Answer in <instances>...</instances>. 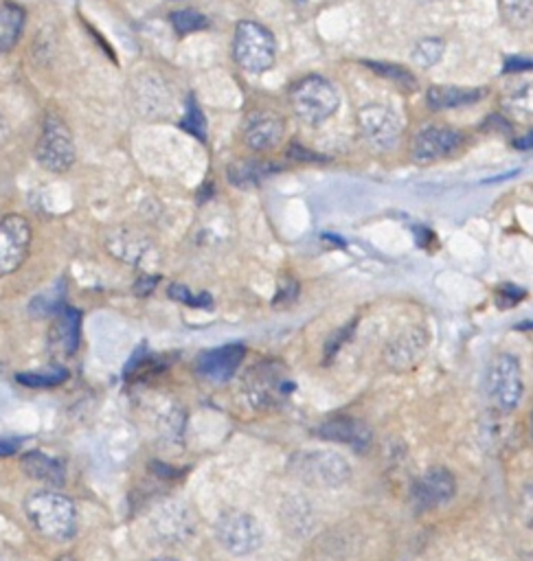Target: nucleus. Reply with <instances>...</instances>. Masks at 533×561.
I'll list each match as a JSON object with an SVG mask.
<instances>
[{
  "label": "nucleus",
  "mask_w": 533,
  "mask_h": 561,
  "mask_svg": "<svg viewBox=\"0 0 533 561\" xmlns=\"http://www.w3.org/2000/svg\"><path fill=\"white\" fill-rule=\"evenodd\" d=\"M22 469L26 471V476L42 480L46 484H61L66 478V471L61 467L59 460L42 454V451H29L22 456Z\"/></svg>",
  "instance_id": "nucleus-16"
},
{
  "label": "nucleus",
  "mask_w": 533,
  "mask_h": 561,
  "mask_svg": "<svg viewBox=\"0 0 533 561\" xmlns=\"http://www.w3.org/2000/svg\"><path fill=\"white\" fill-rule=\"evenodd\" d=\"M443 50H445L443 39H439V37H426V39H421V42L415 46V50H412V61H415L417 66H421V68H430V66H434V64L441 59Z\"/></svg>",
  "instance_id": "nucleus-21"
},
{
  "label": "nucleus",
  "mask_w": 533,
  "mask_h": 561,
  "mask_svg": "<svg viewBox=\"0 0 533 561\" xmlns=\"http://www.w3.org/2000/svg\"><path fill=\"white\" fill-rule=\"evenodd\" d=\"M300 2H303V0H300Z\"/></svg>",
  "instance_id": "nucleus-38"
},
{
  "label": "nucleus",
  "mask_w": 533,
  "mask_h": 561,
  "mask_svg": "<svg viewBox=\"0 0 533 561\" xmlns=\"http://www.w3.org/2000/svg\"><path fill=\"white\" fill-rule=\"evenodd\" d=\"M0 24H2L0 26V44H2V50H9L15 46L20 33H22L24 11L18 4L4 2L0 9Z\"/></svg>",
  "instance_id": "nucleus-18"
},
{
  "label": "nucleus",
  "mask_w": 533,
  "mask_h": 561,
  "mask_svg": "<svg viewBox=\"0 0 533 561\" xmlns=\"http://www.w3.org/2000/svg\"><path fill=\"white\" fill-rule=\"evenodd\" d=\"M368 68H373L375 72H379L382 77L399 83V85H406V88H415V77L401 68V66H393V64H377V61H366Z\"/></svg>",
  "instance_id": "nucleus-26"
},
{
  "label": "nucleus",
  "mask_w": 533,
  "mask_h": 561,
  "mask_svg": "<svg viewBox=\"0 0 533 561\" xmlns=\"http://www.w3.org/2000/svg\"><path fill=\"white\" fill-rule=\"evenodd\" d=\"M272 171H274L272 164H263V162H254V160H243V162L230 164L228 178H230V182L235 186H248V184H259Z\"/></svg>",
  "instance_id": "nucleus-19"
},
{
  "label": "nucleus",
  "mask_w": 533,
  "mask_h": 561,
  "mask_svg": "<svg viewBox=\"0 0 533 561\" xmlns=\"http://www.w3.org/2000/svg\"><path fill=\"white\" fill-rule=\"evenodd\" d=\"M318 434L322 438L347 443L353 449H364L371 443V430L362 421H358V419H331V421H325L318 427Z\"/></svg>",
  "instance_id": "nucleus-14"
},
{
  "label": "nucleus",
  "mask_w": 533,
  "mask_h": 561,
  "mask_svg": "<svg viewBox=\"0 0 533 561\" xmlns=\"http://www.w3.org/2000/svg\"><path fill=\"white\" fill-rule=\"evenodd\" d=\"M483 88H458V85H434L428 90V105L434 110H450L480 101Z\"/></svg>",
  "instance_id": "nucleus-15"
},
{
  "label": "nucleus",
  "mask_w": 533,
  "mask_h": 561,
  "mask_svg": "<svg viewBox=\"0 0 533 561\" xmlns=\"http://www.w3.org/2000/svg\"><path fill=\"white\" fill-rule=\"evenodd\" d=\"M290 103L303 123L320 125L338 110L340 94L329 79L309 75L292 88Z\"/></svg>",
  "instance_id": "nucleus-2"
},
{
  "label": "nucleus",
  "mask_w": 533,
  "mask_h": 561,
  "mask_svg": "<svg viewBox=\"0 0 533 561\" xmlns=\"http://www.w3.org/2000/svg\"><path fill=\"white\" fill-rule=\"evenodd\" d=\"M35 158L44 169L55 171V173L70 169V164L75 162L72 136L59 118H55V116L46 118L44 131L35 147Z\"/></svg>",
  "instance_id": "nucleus-5"
},
{
  "label": "nucleus",
  "mask_w": 533,
  "mask_h": 561,
  "mask_svg": "<svg viewBox=\"0 0 533 561\" xmlns=\"http://www.w3.org/2000/svg\"><path fill=\"white\" fill-rule=\"evenodd\" d=\"M156 561H173V559H156Z\"/></svg>",
  "instance_id": "nucleus-37"
},
{
  "label": "nucleus",
  "mask_w": 533,
  "mask_h": 561,
  "mask_svg": "<svg viewBox=\"0 0 533 561\" xmlns=\"http://www.w3.org/2000/svg\"><path fill=\"white\" fill-rule=\"evenodd\" d=\"M57 561H77V559H75V557H70V554H64V557H59Z\"/></svg>",
  "instance_id": "nucleus-34"
},
{
  "label": "nucleus",
  "mask_w": 533,
  "mask_h": 561,
  "mask_svg": "<svg viewBox=\"0 0 533 561\" xmlns=\"http://www.w3.org/2000/svg\"><path fill=\"white\" fill-rule=\"evenodd\" d=\"M169 296L180 300V302H184V305H191V307H211V296L208 294L193 296L189 291V287H184V285H171L169 287Z\"/></svg>",
  "instance_id": "nucleus-28"
},
{
  "label": "nucleus",
  "mask_w": 533,
  "mask_h": 561,
  "mask_svg": "<svg viewBox=\"0 0 533 561\" xmlns=\"http://www.w3.org/2000/svg\"><path fill=\"white\" fill-rule=\"evenodd\" d=\"M31 243V226L20 215H7L0 224V272L11 274L15 272Z\"/></svg>",
  "instance_id": "nucleus-8"
},
{
  "label": "nucleus",
  "mask_w": 533,
  "mask_h": 561,
  "mask_svg": "<svg viewBox=\"0 0 533 561\" xmlns=\"http://www.w3.org/2000/svg\"><path fill=\"white\" fill-rule=\"evenodd\" d=\"M300 473H307L309 480L320 484H338L349 476V465H344L338 454L316 451L303 458Z\"/></svg>",
  "instance_id": "nucleus-13"
},
{
  "label": "nucleus",
  "mask_w": 533,
  "mask_h": 561,
  "mask_svg": "<svg viewBox=\"0 0 533 561\" xmlns=\"http://www.w3.org/2000/svg\"><path fill=\"white\" fill-rule=\"evenodd\" d=\"M507 105L515 112H524L533 116V79L518 83L509 94H507Z\"/></svg>",
  "instance_id": "nucleus-25"
},
{
  "label": "nucleus",
  "mask_w": 533,
  "mask_h": 561,
  "mask_svg": "<svg viewBox=\"0 0 533 561\" xmlns=\"http://www.w3.org/2000/svg\"><path fill=\"white\" fill-rule=\"evenodd\" d=\"M33 528L48 539H68L75 533V504L55 491H39L24 502Z\"/></svg>",
  "instance_id": "nucleus-1"
},
{
  "label": "nucleus",
  "mask_w": 533,
  "mask_h": 561,
  "mask_svg": "<svg viewBox=\"0 0 533 561\" xmlns=\"http://www.w3.org/2000/svg\"><path fill=\"white\" fill-rule=\"evenodd\" d=\"M79 324H81V313L72 307H61L55 320V337L61 344L66 353H75L79 344Z\"/></svg>",
  "instance_id": "nucleus-17"
},
{
  "label": "nucleus",
  "mask_w": 533,
  "mask_h": 561,
  "mask_svg": "<svg viewBox=\"0 0 533 561\" xmlns=\"http://www.w3.org/2000/svg\"><path fill=\"white\" fill-rule=\"evenodd\" d=\"M66 377H68V373L59 366H53V368L42 370V373H18L15 375V379L22 386H31V388H50V386L61 383Z\"/></svg>",
  "instance_id": "nucleus-22"
},
{
  "label": "nucleus",
  "mask_w": 533,
  "mask_h": 561,
  "mask_svg": "<svg viewBox=\"0 0 533 561\" xmlns=\"http://www.w3.org/2000/svg\"><path fill=\"white\" fill-rule=\"evenodd\" d=\"M524 511L529 513V517L533 522V486L524 489Z\"/></svg>",
  "instance_id": "nucleus-33"
},
{
  "label": "nucleus",
  "mask_w": 533,
  "mask_h": 561,
  "mask_svg": "<svg viewBox=\"0 0 533 561\" xmlns=\"http://www.w3.org/2000/svg\"><path fill=\"white\" fill-rule=\"evenodd\" d=\"M360 127L362 134L375 145V147H390L401 129L399 118L393 110L382 105H368L360 110Z\"/></svg>",
  "instance_id": "nucleus-10"
},
{
  "label": "nucleus",
  "mask_w": 533,
  "mask_h": 561,
  "mask_svg": "<svg viewBox=\"0 0 533 561\" xmlns=\"http://www.w3.org/2000/svg\"><path fill=\"white\" fill-rule=\"evenodd\" d=\"M452 495H454V478L445 469H430L415 484V502L421 508L443 504Z\"/></svg>",
  "instance_id": "nucleus-12"
},
{
  "label": "nucleus",
  "mask_w": 533,
  "mask_h": 561,
  "mask_svg": "<svg viewBox=\"0 0 533 561\" xmlns=\"http://www.w3.org/2000/svg\"><path fill=\"white\" fill-rule=\"evenodd\" d=\"M20 440H22V438L11 440L9 436H4V438H2V456H9L11 451H15V449H18V445H20Z\"/></svg>",
  "instance_id": "nucleus-32"
},
{
  "label": "nucleus",
  "mask_w": 533,
  "mask_h": 561,
  "mask_svg": "<svg viewBox=\"0 0 533 561\" xmlns=\"http://www.w3.org/2000/svg\"><path fill=\"white\" fill-rule=\"evenodd\" d=\"M171 24H173V28H175L180 35H186V33L206 28V26H208V20H206L200 11H195V9H180V11H173V13H171Z\"/></svg>",
  "instance_id": "nucleus-23"
},
{
  "label": "nucleus",
  "mask_w": 533,
  "mask_h": 561,
  "mask_svg": "<svg viewBox=\"0 0 533 561\" xmlns=\"http://www.w3.org/2000/svg\"><path fill=\"white\" fill-rule=\"evenodd\" d=\"M522 327H533V322H526V324H522Z\"/></svg>",
  "instance_id": "nucleus-36"
},
{
  "label": "nucleus",
  "mask_w": 533,
  "mask_h": 561,
  "mask_svg": "<svg viewBox=\"0 0 533 561\" xmlns=\"http://www.w3.org/2000/svg\"><path fill=\"white\" fill-rule=\"evenodd\" d=\"M219 543L233 554H248L261 543L259 524L246 513H226L217 522Z\"/></svg>",
  "instance_id": "nucleus-7"
},
{
  "label": "nucleus",
  "mask_w": 533,
  "mask_h": 561,
  "mask_svg": "<svg viewBox=\"0 0 533 561\" xmlns=\"http://www.w3.org/2000/svg\"><path fill=\"white\" fill-rule=\"evenodd\" d=\"M182 127L189 129L200 140L206 138V121H204V116H202V112H200V107H197V103L193 99H189V103H186V114H184Z\"/></svg>",
  "instance_id": "nucleus-27"
},
{
  "label": "nucleus",
  "mask_w": 533,
  "mask_h": 561,
  "mask_svg": "<svg viewBox=\"0 0 533 561\" xmlns=\"http://www.w3.org/2000/svg\"><path fill=\"white\" fill-rule=\"evenodd\" d=\"M395 346H397V351H390L388 355L395 353V359H393V362H395L397 366H408V364H412L415 359H419V355H421V351H423V337L417 340V335L410 333L408 337H401Z\"/></svg>",
  "instance_id": "nucleus-24"
},
{
  "label": "nucleus",
  "mask_w": 533,
  "mask_h": 561,
  "mask_svg": "<svg viewBox=\"0 0 533 561\" xmlns=\"http://www.w3.org/2000/svg\"><path fill=\"white\" fill-rule=\"evenodd\" d=\"M276 44L272 33L259 22L243 20L235 28L233 57L248 72H263L272 66Z\"/></svg>",
  "instance_id": "nucleus-4"
},
{
  "label": "nucleus",
  "mask_w": 533,
  "mask_h": 561,
  "mask_svg": "<svg viewBox=\"0 0 533 561\" xmlns=\"http://www.w3.org/2000/svg\"><path fill=\"white\" fill-rule=\"evenodd\" d=\"M498 296L504 298L502 302H498L500 307H511V305H515L520 298H524V289L513 287V285H502V287L498 289Z\"/></svg>",
  "instance_id": "nucleus-29"
},
{
  "label": "nucleus",
  "mask_w": 533,
  "mask_h": 561,
  "mask_svg": "<svg viewBox=\"0 0 533 561\" xmlns=\"http://www.w3.org/2000/svg\"><path fill=\"white\" fill-rule=\"evenodd\" d=\"M243 353H246L243 344H226L219 348H211V351L197 355L195 370L206 381H213V383L228 381L237 373V368L243 359Z\"/></svg>",
  "instance_id": "nucleus-9"
},
{
  "label": "nucleus",
  "mask_w": 533,
  "mask_h": 561,
  "mask_svg": "<svg viewBox=\"0 0 533 561\" xmlns=\"http://www.w3.org/2000/svg\"><path fill=\"white\" fill-rule=\"evenodd\" d=\"M463 145V134L454 127H441V125H430L423 127L415 138H412V160L419 164H428L441 158L452 156L458 147Z\"/></svg>",
  "instance_id": "nucleus-6"
},
{
  "label": "nucleus",
  "mask_w": 533,
  "mask_h": 561,
  "mask_svg": "<svg viewBox=\"0 0 533 561\" xmlns=\"http://www.w3.org/2000/svg\"><path fill=\"white\" fill-rule=\"evenodd\" d=\"M285 131L283 118L272 114V112H257L248 118L243 140L250 149H270L281 142Z\"/></svg>",
  "instance_id": "nucleus-11"
},
{
  "label": "nucleus",
  "mask_w": 533,
  "mask_h": 561,
  "mask_svg": "<svg viewBox=\"0 0 533 561\" xmlns=\"http://www.w3.org/2000/svg\"><path fill=\"white\" fill-rule=\"evenodd\" d=\"M500 11L511 28H529L533 24V0H500Z\"/></svg>",
  "instance_id": "nucleus-20"
},
{
  "label": "nucleus",
  "mask_w": 533,
  "mask_h": 561,
  "mask_svg": "<svg viewBox=\"0 0 533 561\" xmlns=\"http://www.w3.org/2000/svg\"><path fill=\"white\" fill-rule=\"evenodd\" d=\"M531 438H533V414H531Z\"/></svg>",
  "instance_id": "nucleus-35"
},
{
  "label": "nucleus",
  "mask_w": 533,
  "mask_h": 561,
  "mask_svg": "<svg viewBox=\"0 0 533 561\" xmlns=\"http://www.w3.org/2000/svg\"><path fill=\"white\" fill-rule=\"evenodd\" d=\"M513 147H515V149H533V129H529V131H524L522 136H518V138L513 140Z\"/></svg>",
  "instance_id": "nucleus-31"
},
{
  "label": "nucleus",
  "mask_w": 533,
  "mask_h": 561,
  "mask_svg": "<svg viewBox=\"0 0 533 561\" xmlns=\"http://www.w3.org/2000/svg\"><path fill=\"white\" fill-rule=\"evenodd\" d=\"M485 392L491 408H496L502 414L518 408L524 392V381L520 364L513 355L500 353L489 362L485 373Z\"/></svg>",
  "instance_id": "nucleus-3"
},
{
  "label": "nucleus",
  "mask_w": 533,
  "mask_h": 561,
  "mask_svg": "<svg viewBox=\"0 0 533 561\" xmlns=\"http://www.w3.org/2000/svg\"><path fill=\"white\" fill-rule=\"evenodd\" d=\"M524 72V70H533V59L529 57H507L502 72Z\"/></svg>",
  "instance_id": "nucleus-30"
}]
</instances>
